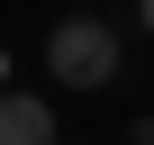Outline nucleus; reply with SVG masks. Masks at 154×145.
<instances>
[{"mask_svg": "<svg viewBox=\"0 0 154 145\" xmlns=\"http://www.w3.org/2000/svg\"><path fill=\"white\" fill-rule=\"evenodd\" d=\"M118 63H127V45H118L109 18H54V36H45V72H54L63 91H100V82H118Z\"/></svg>", "mask_w": 154, "mask_h": 145, "instance_id": "1", "label": "nucleus"}, {"mask_svg": "<svg viewBox=\"0 0 154 145\" xmlns=\"http://www.w3.org/2000/svg\"><path fill=\"white\" fill-rule=\"evenodd\" d=\"M0 145H63L54 136V109L36 91H0Z\"/></svg>", "mask_w": 154, "mask_h": 145, "instance_id": "2", "label": "nucleus"}, {"mask_svg": "<svg viewBox=\"0 0 154 145\" xmlns=\"http://www.w3.org/2000/svg\"><path fill=\"white\" fill-rule=\"evenodd\" d=\"M118 145H154V118H136V127H127V136H118Z\"/></svg>", "mask_w": 154, "mask_h": 145, "instance_id": "3", "label": "nucleus"}, {"mask_svg": "<svg viewBox=\"0 0 154 145\" xmlns=\"http://www.w3.org/2000/svg\"><path fill=\"white\" fill-rule=\"evenodd\" d=\"M145 27H154V0H145Z\"/></svg>", "mask_w": 154, "mask_h": 145, "instance_id": "4", "label": "nucleus"}]
</instances>
